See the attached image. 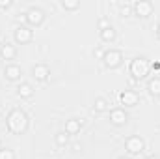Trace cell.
Returning a JSON list of instances; mask_svg holds the SVG:
<instances>
[{
	"label": "cell",
	"instance_id": "1",
	"mask_svg": "<svg viewBox=\"0 0 160 159\" xmlns=\"http://www.w3.org/2000/svg\"><path fill=\"white\" fill-rule=\"evenodd\" d=\"M6 123H8V129H9L13 135H22V133L28 129V116H26L24 111L13 109V111L8 114Z\"/></svg>",
	"mask_w": 160,
	"mask_h": 159
},
{
	"label": "cell",
	"instance_id": "2",
	"mask_svg": "<svg viewBox=\"0 0 160 159\" xmlns=\"http://www.w3.org/2000/svg\"><path fill=\"white\" fill-rule=\"evenodd\" d=\"M149 69H151V64H149V60H147V58H143V56L134 58V60L130 62V68H128V71H130L132 79H136V80L145 79V77H147V73H149Z\"/></svg>",
	"mask_w": 160,
	"mask_h": 159
},
{
	"label": "cell",
	"instance_id": "3",
	"mask_svg": "<svg viewBox=\"0 0 160 159\" xmlns=\"http://www.w3.org/2000/svg\"><path fill=\"white\" fill-rule=\"evenodd\" d=\"M102 62H104V66H106V68L114 69V68H118V66H121V62H123V54H121V51H116V49L104 51Z\"/></svg>",
	"mask_w": 160,
	"mask_h": 159
},
{
	"label": "cell",
	"instance_id": "4",
	"mask_svg": "<svg viewBox=\"0 0 160 159\" xmlns=\"http://www.w3.org/2000/svg\"><path fill=\"white\" fill-rule=\"evenodd\" d=\"M125 148H127V152H128V154L136 156V154H142V152H143L145 142H143V139H142V137L132 135V137H128V139L125 140Z\"/></svg>",
	"mask_w": 160,
	"mask_h": 159
},
{
	"label": "cell",
	"instance_id": "5",
	"mask_svg": "<svg viewBox=\"0 0 160 159\" xmlns=\"http://www.w3.org/2000/svg\"><path fill=\"white\" fill-rule=\"evenodd\" d=\"M24 19H26L32 26H39L41 23L45 21V11L39 9V8H36V6H32V8L24 13Z\"/></svg>",
	"mask_w": 160,
	"mask_h": 159
},
{
	"label": "cell",
	"instance_id": "6",
	"mask_svg": "<svg viewBox=\"0 0 160 159\" xmlns=\"http://www.w3.org/2000/svg\"><path fill=\"white\" fill-rule=\"evenodd\" d=\"M13 38L19 45H24V43H30L34 38V32L28 28V26H17L15 32H13Z\"/></svg>",
	"mask_w": 160,
	"mask_h": 159
},
{
	"label": "cell",
	"instance_id": "7",
	"mask_svg": "<svg viewBox=\"0 0 160 159\" xmlns=\"http://www.w3.org/2000/svg\"><path fill=\"white\" fill-rule=\"evenodd\" d=\"M132 11L138 15V17H149L153 13V2L149 0H138L134 6H132Z\"/></svg>",
	"mask_w": 160,
	"mask_h": 159
},
{
	"label": "cell",
	"instance_id": "8",
	"mask_svg": "<svg viewBox=\"0 0 160 159\" xmlns=\"http://www.w3.org/2000/svg\"><path fill=\"white\" fill-rule=\"evenodd\" d=\"M119 99L125 107H136L138 101H140V96H138V92H134V90H125V92H121Z\"/></svg>",
	"mask_w": 160,
	"mask_h": 159
},
{
	"label": "cell",
	"instance_id": "9",
	"mask_svg": "<svg viewBox=\"0 0 160 159\" xmlns=\"http://www.w3.org/2000/svg\"><path fill=\"white\" fill-rule=\"evenodd\" d=\"M128 120V114L125 112V109H112L110 111V122L114 125H125Z\"/></svg>",
	"mask_w": 160,
	"mask_h": 159
},
{
	"label": "cell",
	"instance_id": "10",
	"mask_svg": "<svg viewBox=\"0 0 160 159\" xmlns=\"http://www.w3.org/2000/svg\"><path fill=\"white\" fill-rule=\"evenodd\" d=\"M4 75H6L8 80H17V79H21L22 69H21V66H17V64H9V66H6V69H4Z\"/></svg>",
	"mask_w": 160,
	"mask_h": 159
},
{
	"label": "cell",
	"instance_id": "11",
	"mask_svg": "<svg viewBox=\"0 0 160 159\" xmlns=\"http://www.w3.org/2000/svg\"><path fill=\"white\" fill-rule=\"evenodd\" d=\"M0 56H2L4 60H13V58L17 56L15 45H11V43H2V45H0Z\"/></svg>",
	"mask_w": 160,
	"mask_h": 159
},
{
	"label": "cell",
	"instance_id": "12",
	"mask_svg": "<svg viewBox=\"0 0 160 159\" xmlns=\"http://www.w3.org/2000/svg\"><path fill=\"white\" fill-rule=\"evenodd\" d=\"M32 73H34V79H38V80H47L50 77V69L45 64H36L34 69H32Z\"/></svg>",
	"mask_w": 160,
	"mask_h": 159
},
{
	"label": "cell",
	"instance_id": "13",
	"mask_svg": "<svg viewBox=\"0 0 160 159\" xmlns=\"http://www.w3.org/2000/svg\"><path fill=\"white\" fill-rule=\"evenodd\" d=\"M17 96L22 97V99L32 97V96H34V88H32V84H30V82H21V84L17 86Z\"/></svg>",
	"mask_w": 160,
	"mask_h": 159
},
{
	"label": "cell",
	"instance_id": "14",
	"mask_svg": "<svg viewBox=\"0 0 160 159\" xmlns=\"http://www.w3.org/2000/svg\"><path fill=\"white\" fill-rule=\"evenodd\" d=\"M80 125H82V120H67L65 122V133L67 135H77L80 131Z\"/></svg>",
	"mask_w": 160,
	"mask_h": 159
},
{
	"label": "cell",
	"instance_id": "15",
	"mask_svg": "<svg viewBox=\"0 0 160 159\" xmlns=\"http://www.w3.org/2000/svg\"><path fill=\"white\" fill-rule=\"evenodd\" d=\"M147 90H149L151 96L158 97L160 96V77H153V79L149 80V82H147Z\"/></svg>",
	"mask_w": 160,
	"mask_h": 159
},
{
	"label": "cell",
	"instance_id": "16",
	"mask_svg": "<svg viewBox=\"0 0 160 159\" xmlns=\"http://www.w3.org/2000/svg\"><path fill=\"white\" fill-rule=\"evenodd\" d=\"M99 34H101V40L106 41V43H108V41H114V40H116V30H114V26H108V28L101 30Z\"/></svg>",
	"mask_w": 160,
	"mask_h": 159
},
{
	"label": "cell",
	"instance_id": "17",
	"mask_svg": "<svg viewBox=\"0 0 160 159\" xmlns=\"http://www.w3.org/2000/svg\"><path fill=\"white\" fill-rule=\"evenodd\" d=\"M106 109H108V101L104 97H97L95 105H93V112H104Z\"/></svg>",
	"mask_w": 160,
	"mask_h": 159
},
{
	"label": "cell",
	"instance_id": "18",
	"mask_svg": "<svg viewBox=\"0 0 160 159\" xmlns=\"http://www.w3.org/2000/svg\"><path fill=\"white\" fill-rule=\"evenodd\" d=\"M62 8L63 9H78L80 2L78 0H62Z\"/></svg>",
	"mask_w": 160,
	"mask_h": 159
},
{
	"label": "cell",
	"instance_id": "19",
	"mask_svg": "<svg viewBox=\"0 0 160 159\" xmlns=\"http://www.w3.org/2000/svg\"><path fill=\"white\" fill-rule=\"evenodd\" d=\"M54 140H56L58 146H65V144L69 142V135H67V133H58V135L54 137Z\"/></svg>",
	"mask_w": 160,
	"mask_h": 159
},
{
	"label": "cell",
	"instance_id": "20",
	"mask_svg": "<svg viewBox=\"0 0 160 159\" xmlns=\"http://www.w3.org/2000/svg\"><path fill=\"white\" fill-rule=\"evenodd\" d=\"M0 159H15L13 150H9V148H2V150H0Z\"/></svg>",
	"mask_w": 160,
	"mask_h": 159
},
{
	"label": "cell",
	"instance_id": "21",
	"mask_svg": "<svg viewBox=\"0 0 160 159\" xmlns=\"http://www.w3.org/2000/svg\"><path fill=\"white\" fill-rule=\"evenodd\" d=\"M97 25H99V30H104V28H108V26H112V25H110V21H108L106 17H101Z\"/></svg>",
	"mask_w": 160,
	"mask_h": 159
},
{
	"label": "cell",
	"instance_id": "22",
	"mask_svg": "<svg viewBox=\"0 0 160 159\" xmlns=\"http://www.w3.org/2000/svg\"><path fill=\"white\" fill-rule=\"evenodd\" d=\"M130 11H132V6H128V4H123V6H121V15H123V17L130 15Z\"/></svg>",
	"mask_w": 160,
	"mask_h": 159
},
{
	"label": "cell",
	"instance_id": "23",
	"mask_svg": "<svg viewBox=\"0 0 160 159\" xmlns=\"http://www.w3.org/2000/svg\"><path fill=\"white\" fill-rule=\"evenodd\" d=\"M11 0H0V9H8V8H11Z\"/></svg>",
	"mask_w": 160,
	"mask_h": 159
},
{
	"label": "cell",
	"instance_id": "24",
	"mask_svg": "<svg viewBox=\"0 0 160 159\" xmlns=\"http://www.w3.org/2000/svg\"><path fill=\"white\" fill-rule=\"evenodd\" d=\"M95 56L102 60V56H104V51H102V49H95Z\"/></svg>",
	"mask_w": 160,
	"mask_h": 159
},
{
	"label": "cell",
	"instance_id": "25",
	"mask_svg": "<svg viewBox=\"0 0 160 159\" xmlns=\"http://www.w3.org/2000/svg\"><path fill=\"white\" fill-rule=\"evenodd\" d=\"M151 68H153L155 71H158V69H160V62H155V64H151Z\"/></svg>",
	"mask_w": 160,
	"mask_h": 159
},
{
	"label": "cell",
	"instance_id": "26",
	"mask_svg": "<svg viewBox=\"0 0 160 159\" xmlns=\"http://www.w3.org/2000/svg\"><path fill=\"white\" fill-rule=\"evenodd\" d=\"M78 150H82V146L80 144H73V152H78Z\"/></svg>",
	"mask_w": 160,
	"mask_h": 159
},
{
	"label": "cell",
	"instance_id": "27",
	"mask_svg": "<svg viewBox=\"0 0 160 159\" xmlns=\"http://www.w3.org/2000/svg\"><path fill=\"white\" fill-rule=\"evenodd\" d=\"M157 38H158V40H160V25H158V26H157Z\"/></svg>",
	"mask_w": 160,
	"mask_h": 159
},
{
	"label": "cell",
	"instance_id": "28",
	"mask_svg": "<svg viewBox=\"0 0 160 159\" xmlns=\"http://www.w3.org/2000/svg\"><path fill=\"white\" fill-rule=\"evenodd\" d=\"M147 159H160V157H158V156H149Z\"/></svg>",
	"mask_w": 160,
	"mask_h": 159
},
{
	"label": "cell",
	"instance_id": "29",
	"mask_svg": "<svg viewBox=\"0 0 160 159\" xmlns=\"http://www.w3.org/2000/svg\"><path fill=\"white\" fill-rule=\"evenodd\" d=\"M119 159H130V157H119Z\"/></svg>",
	"mask_w": 160,
	"mask_h": 159
}]
</instances>
